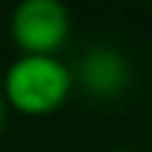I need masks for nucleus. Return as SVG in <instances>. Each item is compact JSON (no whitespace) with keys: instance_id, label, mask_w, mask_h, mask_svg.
Masks as SVG:
<instances>
[{"instance_id":"f257e3e1","label":"nucleus","mask_w":152,"mask_h":152,"mask_svg":"<svg viewBox=\"0 0 152 152\" xmlns=\"http://www.w3.org/2000/svg\"><path fill=\"white\" fill-rule=\"evenodd\" d=\"M75 75L60 57H15L0 81L6 107L21 116H48L66 104Z\"/></svg>"},{"instance_id":"f03ea898","label":"nucleus","mask_w":152,"mask_h":152,"mask_svg":"<svg viewBox=\"0 0 152 152\" xmlns=\"http://www.w3.org/2000/svg\"><path fill=\"white\" fill-rule=\"evenodd\" d=\"M69 33L72 15L57 0H24L9 15V36L27 57H57Z\"/></svg>"},{"instance_id":"7ed1b4c3","label":"nucleus","mask_w":152,"mask_h":152,"mask_svg":"<svg viewBox=\"0 0 152 152\" xmlns=\"http://www.w3.org/2000/svg\"><path fill=\"white\" fill-rule=\"evenodd\" d=\"M72 75H75V84H81L84 93H90L99 102L119 99L131 84L128 60L110 45H93L90 51H84Z\"/></svg>"},{"instance_id":"20e7f679","label":"nucleus","mask_w":152,"mask_h":152,"mask_svg":"<svg viewBox=\"0 0 152 152\" xmlns=\"http://www.w3.org/2000/svg\"><path fill=\"white\" fill-rule=\"evenodd\" d=\"M6 102H3V93H0V128H3V122H6Z\"/></svg>"}]
</instances>
